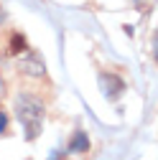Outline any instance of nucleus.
<instances>
[{
  "label": "nucleus",
  "instance_id": "nucleus-2",
  "mask_svg": "<svg viewBox=\"0 0 158 160\" xmlns=\"http://www.w3.org/2000/svg\"><path fill=\"white\" fill-rule=\"evenodd\" d=\"M18 71L26 74V76H36V79H41V76L46 74V66H44L41 53H36V51L28 48V51L23 53V58L18 56Z\"/></svg>",
  "mask_w": 158,
  "mask_h": 160
},
{
  "label": "nucleus",
  "instance_id": "nucleus-3",
  "mask_svg": "<svg viewBox=\"0 0 158 160\" xmlns=\"http://www.w3.org/2000/svg\"><path fill=\"white\" fill-rule=\"evenodd\" d=\"M100 89H102V94L110 99V102H115V99L125 92V79L120 74L105 71V74H100Z\"/></svg>",
  "mask_w": 158,
  "mask_h": 160
},
{
  "label": "nucleus",
  "instance_id": "nucleus-4",
  "mask_svg": "<svg viewBox=\"0 0 158 160\" xmlns=\"http://www.w3.org/2000/svg\"><path fill=\"white\" fill-rule=\"evenodd\" d=\"M71 155H79V152H87L89 150V135L87 132H82V130H76L74 135H71V142H69V148H66Z\"/></svg>",
  "mask_w": 158,
  "mask_h": 160
},
{
  "label": "nucleus",
  "instance_id": "nucleus-7",
  "mask_svg": "<svg viewBox=\"0 0 158 160\" xmlns=\"http://www.w3.org/2000/svg\"><path fill=\"white\" fill-rule=\"evenodd\" d=\"M5 97V82H3V76H0V99Z\"/></svg>",
  "mask_w": 158,
  "mask_h": 160
},
{
  "label": "nucleus",
  "instance_id": "nucleus-8",
  "mask_svg": "<svg viewBox=\"0 0 158 160\" xmlns=\"http://www.w3.org/2000/svg\"><path fill=\"white\" fill-rule=\"evenodd\" d=\"M155 61H158V33H155Z\"/></svg>",
  "mask_w": 158,
  "mask_h": 160
},
{
  "label": "nucleus",
  "instance_id": "nucleus-5",
  "mask_svg": "<svg viewBox=\"0 0 158 160\" xmlns=\"http://www.w3.org/2000/svg\"><path fill=\"white\" fill-rule=\"evenodd\" d=\"M26 51H28L26 38H23L21 33H10V53H13V56H21V53H26Z\"/></svg>",
  "mask_w": 158,
  "mask_h": 160
},
{
  "label": "nucleus",
  "instance_id": "nucleus-6",
  "mask_svg": "<svg viewBox=\"0 0 158 160\" xmlns=\"http://www.w3.org/2000/svg\"><path fill=\"white\" fill-rule=\"evenodd\" d=\"M5 130H8V112L0 107V135H3Z\"/></svg>",
  "mask_w": 158,
  "mask_h": 160
},
{
  "label": "nucleus",
  "instance_id": "nucleus-9",
  "mask_svg": "<svg viewBox=\"0 0 158 160\" xmlns=\"http://www.w3.org/2000/svg\"><path fill=\"white\" fill-rule=\"evenodd\" d=\"M3 18H5V13H3V8H0V23H3Z\"/></svg>",
  "mask_w": 158,
  "mask_h": 160
},
{
  "label": "nucleus",
  "instance_id": "nucleus-1",
  "mask_svg": "<svg viewBox=\"0 0 158 160\" xmlns=\"http://www.w3.org/2000/svg\"><path fill=\"white\" fill-rule=\"evenodd\" d=\"M15 114H18V122H21L28 142L41 135V130H44V117H46V109H44L41 97H36V94H31V92H18V97H15Z\"/></svg>",
  "mask_w": 158,
  "mask_h": 160
}]
</instances>
